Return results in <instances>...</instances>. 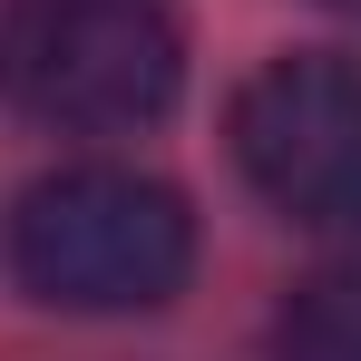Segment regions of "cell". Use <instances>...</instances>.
Instances as JSON below:
<instances>
[{
  "label": "cell",
  "instance_id": "cell-5",
  "mask_svg": "<svg viewBox=\"0 0 361 361\" xmlns=\"http://www.w3.org/2000/svg\"><path fill=\"white\" fill-rule=\"evenodd\" d=\"M322 10H342V20H361V0H322Z\"/></svg>",
  "mask_w": 361,
  "mask_h": 361
},
{
  "label": "cell",
  "instance_id": "cell-4",
  "mask_svg": "<svg viewBox=\"0 0 361 361\" xmlns=\"http://www.w3.org/2000/svg\"><path fill=\"white\" fill-rule=\"evenodd\" d=\"M274 361H361V264H332L283 302Z\"/></svg>",
  "mask_w": 361,
  "mask_h": 361
},
{
  "label": "cell",
  "instance_id": "cell-1",
  "mask_svg": "<svg viewBox=\"0 0 361 361\" xmlns=\"http://www.w3.org/2000/svg\"><path fill=\"white\" fill-rule=\"evenodd\" d=\"M185 88L166 0H0V108L49 137H137Z\"/></svg>",
  "mask_w": 361,
  "mask_h": 361
},
{
  "label": "cell",
  "instance_id": "cell-3",
  "mask_svg": "<svg viewBox=\"0 0 361 361\" xmlns=\"http://www.w3.org/2000/svg\"><path fill=\"white\" fill-rule=\"evenodd\" d=\"M244 185L312 235H361V59H274L235 98Z\"/></svg>",
  "mask_w": 361,
  "mask_h": 361
},
{
  "label": "cell",
  "instance_id": "cell-2",
  "mask_svg": "<svg viewBox=\"0 0 361 361\" xmlns=\"http://www.w3.org/2000/svg\"><path fill=\"white\" fill-rule=\"evenodd\" d=\"M10 274L59 312H157L195 274V215L137 166H59L10 215Z\"/></svg>",
  "mask_w": 361,
  "mask_h": 361
}]
</instances>
